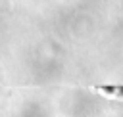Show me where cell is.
<instances>
[{
	"instance_id": "obj_1",
	"label": "cell",
	"mask_w": 123,
	"mask_h": 117,
	"mask_svg": "<svg viewBox=\"0 0 123 117\" xmlns=\"http://www.w3.org/2000/svg\"><path fill=\"white\" fill-rule=\"evenodd\" d=\"M100 92H106V94H117V96H123V86H98Z\"/></svg>"
}]
</instances>
